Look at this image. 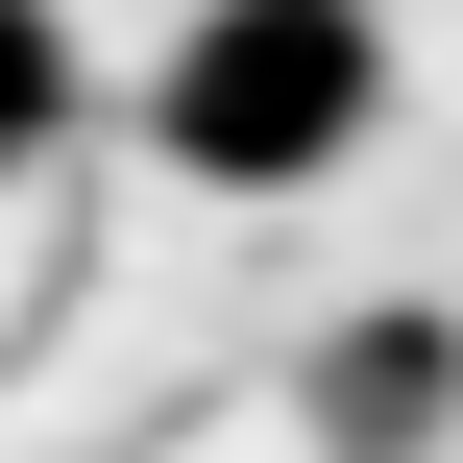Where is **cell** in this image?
I'll use <instances>...</instances> for the list:
<instances>
[{
    "label": "cell",
    "instance_id": "cell-1",
    "mask_svg": "<svg viewBox=\"0 0 463 463\" xmlns=\"http://www.w3.org/2000/svg\"><path fill=\"white\" fill-rule=\"evenodd\" d=\"M366 122H391V24H366V0H195L171 73H146V146L220 171V195H293V171H342Z\"/></svg>",
    "mask_w": 463,
    "mask_h": 463
},
{
    "label": "cell",
    "instance_id": "cell-2",
    "mask_svg": "<svg viewBox=\"0 0 463 463\" xmlns=\"http://www.w3.org/2000/svg\"><path fill=\"white\" fill-rule=\"evenodd\" d=\"M317 439L342 463H439L463 439V317H342L317 342Z\"/></svg>",
    "mask_w": 463,
    "mask_h": 463
},
{
    "label": "cell",
    "instance_id": "cell-3",
    "mask_svg": "<svg viewBox=\"0 0 463 463\" xmlns=\"http://www.w3.org/2000/svg\"><path fill=\"white\" fill-rule=\"evenodd\" d=\"M49 122H73V24H49V0H0V171H24Z\"/></svg>",
    "mask_w": 463,
    "mask_h": 463
}]
</instances>
